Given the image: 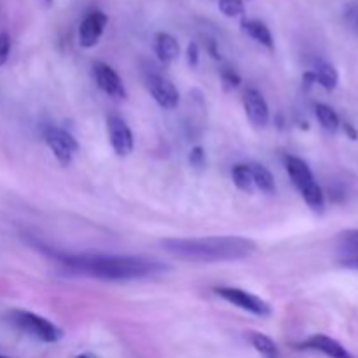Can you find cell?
I'll list each match as a JSON object with an SVG mask.
<instances>
[{
  "instance_id": "19",
  "label": "cell",
  "mask_w": 358,
  "mask_h": 358,
  "mask_svg": "<svg viewBox=\"0 0 358 358\" xmlns=\"http://www.w3.org/2000/svg\"><path fill=\"white\" fill-rule=\"evenodd\" d=\"M250 343L262 357L278 358V348H276L275 341L268 336L261 334V332H250Z\"/></svg>"
},
{
  "instance_id": "20",
  "label": "cell",
  "mask_w": 358,
  "mask_h": 358,
  "mask_svg": "<svg viewBox=\"0 0 358 358\" xmlns=\"http://www.w3.org/2000/svg\"><path fill=\"white\" fill-rule=\"evenodd\" d=\"M219 9L227 17L243 16L245 13L243 0H219Z\"/></svg>"
},
{
  "instance_id": "11",
  "label": "cell",
  "mask_w": 358,
  "mask_h": 358,
  "mask_svg": "<svg viewBox=\"0 0 358 358\" xmlns=\"http://www.w3.org/2000/svg\"><path fill=\"white\" fill-rule=\"evenodd\" d=\"M243 107L247 112V117L254 122L255 126L264 128L269 122V107L266 98L257 90L250 87L243 93Z\"/></svg>"
},
{
  "instance_id": "7",
  "label": "cell",
  "mask_w": 358,
  "mask_h": 358,
  "mask_svg": "<svg viewBox=\"0 0 358 358\" xmlns=\"http://www.w3.org/2000/svg\"><path fill=\"white\" fill-rule=\"evenodd\" d=\"M107 128H108V138H110V145L117 156L124 157L133 152L135 147V140H133V133L126 121L119 115L112 114L107 117Z\"/></svg>"
},
{
  "instance_id": "6",
  "label": "cell",
  "mask_w": 358,
  "mask_h": 358,
  "mask_svg": "<svg viewBox=\"0 0 358 358\" xmlns=\"http://www.w3.org/2000/svg\"><path fill=\"white\" fill-rule=\"evenodd\" d=\"M145 86L161 108L173 110L178 105V101H180V94H178L175 84L170 79L161 76V73L154 72V70L145 76Z\"/></svg>"
},
{
  "instance_id": "23",
  "label": "cell",
  "mask_w": 358,
  "mask_h": 358,
  "mask_svg": "<svg viewBox=\"0 0 358 358\" xmlns=\"http://www.w3.org/2000/svg\"><path fill=\"white\" fill-rule=\"evenodd\" d=\"M189 163H191V166L194 168L205 166L206 159H205V150H203V147H194V149L191 150V154H189Z\"/></svg>"
},
{
  "instance_id": "13",
  "label": "cell",
  "mask_w": 358,
  "mask_h": 358,
  "mask_svg": "<svg viewBox=\"0 0 358 358\" xmlns=\"http://www.w3.org/2000/svg\"><path fill=\"white\" fill-rule=\"evenodd\" d=\"M154 49H156V55L159 58L161 63L168 65V63L175 62L180 55V45L178 41L173 35L166 34V31H159L154 37Z\"/></svg>"
},
{
  "instance_id": "9",
  "label": "cell",
  "mask_w": 358,
  "mask_h": 358,
  "mask_svg": "<svg viewBox=\"0 0 358 358\" xmlns=\"http://www.w3.org/2000/svg\"><path fill=\"white\" fill-rule=\"evenodd\" d=\"M108 17L101 10H91L83 23L79 24V44L83 48H93L98 44L100 37L103 35L105 27H107Z\"/></svg>"
},
{
  "instance_id": "8",
  "label": "cell",
  "mask_w": 358,
  "mask_h": 358,
  "mask_svg": "<svg viewBox=\"0 0 358 358\" xmlns=\"http://www.w3.org/2000/svg\"><path fill=\"white\" fill-rule=\"evenodd\" d=\"M93 76L98 87H100L105 94L115 98V100H124L128 93H126L122 79L117 76V72H115L112 66H108L107 63H94Z\"/></svg>"
},
{
  "instance_id": "26",
  "label": "cell",
  "mask_w": 358,
  "mask_h": 358,
  "mask_svg": "<svg viewBox=\"0 0 358 358\" xmlns=\"http://www.w3.org/2000/svg\"><path fill=\"white\" fill-rule=\"evenodd\" d=\"M341 128H343V131L348 135V138H352V140L358 138V131L353 128V124H350V122H341Z\"/></svg>"
},
{
  "instance_id": "18",
  "label": "cell",
  "mask_w": 358,
  "mask_h": 358,
  "mask_svg": "<svg viewBox=\"0 0 358 358\" xmlns=\"http://www.w3.org/2000/svg\"><path fill=\"white\" fill-rule=\"evenodd\" d=\"M233 175V182L240 191L247 192V194H252L255 191L254 178H252V171L248 164H236L231 171Z\"/></svg>"
},
{
  "instance_id": "21",
  "label": "cell",
  "mask_w": 358,
  "mask_h": 358,
  "mask_svg": "<svg viewBox=\"0 0 358 358\" xmlns=\"http://www.w3.org/2000/svg\"><path fill=\"white\" fill-rule=\"evenodd\" d=\"M339 247H341V250L346 252V254L358 255V229L348 231V233L341 234V243H339Z\"/></svg>"
},
{
  "instance_id": "25",
  "label": "cell",
  "mask_w": 358,
  "mask_h": 358,
  "mask_svg": "<svg viewBox=\"0 0 358 358\" xmlns=\"http://www.w3.org/2000/svg\"><path fill=\"white\" fill-rule=\"evenodd\" d=\"M187 62H189V66H198V62H199V49L198 45L194 44V42H191L187 48Z\"/></svg>"
},
{
  "instance_id": "10",
  "label": "cell",
  "mask_w": 358,
  "mask_h": 358,
  "mask_svg": "<svg viewBox=\"0 0 358 358\" xmlns=\"http://www.w3.org/2000/svg\"><path fill=\"white\" fill-rule=\"evenodd\" d=\"M283 161H285V170L289 173L290 180L294 182V185H296L301 194H304L310 189H313L315 185H318L317 180H315L313 171L310 170L306 161H303L297 156H285Z\"/></svg>"
},
{
  "instance_id": "30",
  "label": "cell",
  "mask_w": 358,
  "mask_h": 358,
  "mask_svg": "<svg viewBox=\"0 0 358 358\" xmlns=\"http://www.w3.org/2000/svg\"><path fill=\"white\" fill-rule=\"evenodd\" d=\"M45 2H48V3H51V2H52V0H45Z\"/></svg>"
},
{
  "instance_id": "14",
  "label": "cell",
  "mask_w": 358,
  "mask_h": 358,
  "mask_svg": "<svg viewBox=\"0 0 358 358\" xmlns=\"http://www.w3.org/2000/svg\"><path fill=\"white\" fill-rule=\"evenodd\" d=\"M241 30L248 35L250 38H254L255 42H259L264 48L273 49L275 48V41H273V35L269 31V28L266 27L262 21L257 20H243L241 21Z\"/></svg>"
},
{
  "instance_id": "29",
  "label": "cell",
  "mask_w": 358,
  "mask_h": 358,
  "mask_svg": "<svg viewBox=\"0 0 358 358\" xmlns=\"http://www.w3.org/2000/svg\"><path fill=\"white\" fill-rule=\"evenodd\" d=\"M76 358H91L90 355H79V357H76Z\"/></svg>"
},
{
  "instance_id": "31",
  "label": "cell",
  "mask_w": 358,
  "mask_h": 358,
  "mask_svg": "<svg viewBox=\"0 0 358 358\" xmlns=\"http://www.w3.org/2000/svg\"><path fill=\"white\" fill-rule=\"evenodd\" d=\"M0 358H7V357H3V355H0Z\"/></svg>"
},
{
  "instance_id": "2",
  "label": "cell",
  "mask_w": 358,
  "mask_h": 358,
  "mask_svg": "<svg viewBox=\"0 0 358 358\" xmlns=\"http://www.w3.org/2000/svg\"><path fill=\"white\" fill-rule=\"evenodd\" d=\"M65 266L80 275L91 276L105 282H129L157 276L164 271L161 262L135 255H73L63 257Z\"/></svg>"
},
{
  "instance_id": "24",
  "label": "cell",
  "mask_w": 358,
  "mask_h": 358,
  "mask_svg": "<svg viewBox=\"0 0 358 358\" xmlns=\"http://www.w3.org/2000/svg\"><path fill=\"white\" fill-rule=\"evenodd\" d=\"M10 52V37L7 34H0V66L6 65Z\"/></svg>"
},
{
  "instance_id": "12",
  "label": "cell",
  "mask_w": 358,
  "mask_h": 358,
  "mask_svg": "<svg viewBox=\"0 0 358 358\" xmlns=\"http://www.w3.org/2000/svg\"><path fill=\"white\" fill-rule=\"evenodd\" d=\"M299 348L303 350H313V352H320L329 358H355L345 346L341 345L336 339L329 338L325 334H315L311 338H308L306 341H303L299 345Z\"/></svg>"
},
{
  "instance_id": "17",
  "label": "cell",
  "mask_w": 358,
  "mask_h": 358,
  "mask_svg": "<svg viewBox=\"0 0 358 358\" xmlns=\"http://www.w3.org/2000/svg\"><path fill=\"white\" fill-rule=\"evenodd\" d=\"M315 76H317V83L320 84L322 87H325L327 91H332L336 90V86H338V70L334 69V66L331 65V63L327 62H317V66H315Z\"/></svg>"
},
{
  "instance_id": "16",
  "label": "cell",
  "mask_w": 358,
  "mask_h": 358,
  "mask_svg": "<svg viewBox=\"0 0 358 358\" xmlns=\"http://www.w3.org/2000/svg\"><path fill=\"white\" fill-rule=\"evenodd\" d=\"M315 115H317L318 122H320L322 128L329 133H336L341 128V119L336 114V110L332 107L325 103H317L315 105Z\"/></svg>"
},
{
  "instance_id": "4",
  "label": "cell",
  "mask_w": 358,
  "mask_h": 358,
  "mask_svg": "<svg viewBox=\"0 0 358 358\" xmlns=\"http://www.w3.org/2000/svg\"><path fill=\"white\" fill-rule=\"evenodd\" d=\"M44 140L62 166H69L72 163L73 154L79 150L77 140L66 129L58 128V126H48L44 129Z\"/></svg>"
},
{
  "instance_id": "5",
  "label": "cell",
  "mask_w": 358,
  "mask_h": 358,
  "mask_svg": "<svg viewBox=\"0 0 358 358\" xmlns=\"http://www.w3.org/2000/svg\"><path fill=\"white\" fill-rule=\"evenodd\" d=\"M215 294L229 304H233V306L241 308V310L248 311L252 315H257V317H269L271 315V306L266 301H262L261 297L254 296V294L247 292L243 289L220 287V289H215Z\"/></svg>"
},
{
  "instance_id": "1",
  "label": "cell",
  "mask_w": 358,
  "mask_h": 358,
  "mask_svg": "<svg viewBox=\"0 0 358 358\" xmlns=\"http://www.w3.org/2000/svg\"><path fill=\"white\" fill-rule=\"evenodd\" d=\"M171 257L185 262H229L250 257L257 245L243 236H205V238H170L161 241Z\"/></svg>"
},
{
  "instance_id": "3",
  "label": "cell",
  "mask_w": 358,
  "mask_h": 358,
  "mask_svg": "<svg viewBox=\"0 0 358 358\" xmlns=\"http://www.w3.org/2000/svg\"><path fill=\"white\" fill-rule=\"evenodd\" d=\"M10 320L20 331L42 343H58L63 338V331L52 322L45 320L44 317L30 313V311L14 310L10 313Z\"/></svg>"
},
{
  "instance_id": "28",
  "label": "cell",
  "mask_w": 358,
  "mask_h": 358,
  "mask_svg": "<svg viewBox=\"0 0 358 358\" xmlns=\"http://www.w3.org/2000/svg\"><path fill=\"white\" fill-rule=\"evenodd\" d=\"M350 264H352L353 268H357V269H358V259H353V261L350 262Z\"/></svg>"
},
{
  "instance_id": "27",
  "label": "cell",
  "mask_w": 358,
  "mask_h": 358,
  "mask_svg": "<svg viewBox=\"0 0 358 358\" xmlns=\"http://www.w3.org/2000/svg\"><path fill=\"white\" fill-rule=\"evenodd\" d=\"M208 51H210V55L213 56V58L220 59L219 51H217V44H215V42H213V41H208Z\"/></svg>"
},
{
  "instance_id": "15",
  "label": "cell",
  "mask_w": 358,
  "mask_h": 358,
  "mask_svg": "<svg viewBox=\"0 0 358 358\" xmlns=\"http://www.w3.org/2000/svg\"><path fill=\"white\" fill-rule=\"evenodd\" d=\"M252 171V178H254V185L255 189L262 191L264 194H275L276 192V182L275 177H273L271 171L264 166V164H248Z\"/></svg>"
},
{
  "instance_id": "22",
  "label": "cell",
  "mask_w": 358,
  "mask_h": 358,
  "mask_svg": "<svg viewBox=\"0 0 358 358\" xmlns=\"http://www.w3.org/2000/svg\"><path fill=\"white\" fill-rule=\"evenodd\" d=\"M220 79H222L224 87H226L227 91L234 90V87H238L241 84V77L238 76L233 69H222V72H220Z\"/></svg>"
}]
</instances>
